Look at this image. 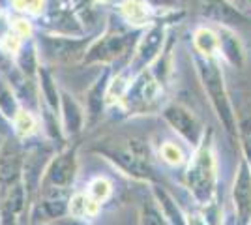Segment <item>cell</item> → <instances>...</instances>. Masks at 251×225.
Here are the masks:
<instances>
[{
	"label": "cell",
	"instance_id": "1",
	"mask_svg": "<svg viewBox=\"0 0 251 225\" xmlns=\"http://www.w3.org/2000/svg\"><path fill=\"white\" fill-rule=\"evenodd\" d=\"M184 186L199 206L208 208L214 204L218 193V160L212 143V131H206L201 145L191 152L184 167Z\"/></svg>",
	"mask_w": 251,
	"mask_h": 225
},
{
	"label": "cell",
	"instance_id": "2",
	"mask_svg": "<svg viewBox=\"0 0 251 225\" xmlns=\"http://www.w3.org/2000/svg\"><path fill=\"white\" fill-rule=\"evenodd\" d=\"M94 152L98 156H101L103 160L109 161L116 171H120L135 182H143L148 184V186L161 182L159 175L152 165L148 147L143 141L129 139L124 147H120V145L115 147V145L105 143V145L96 147Z\"/></svg>",
	"mask_w": 251,
	"mask_h": 225
},
{
	"label": "cell",
	"instance_id": "3",
	"mask_svg": "<svg viewBox=\"0 0 251 225\" xmlns=\"http://www.w3.org/2000/svg\"><path fill=\"white\" fill-rule=\"evenodd\" d=\"M191 62L195 66L201 86L208 98L210 105L214 109V113L218 115L225 131L230 135H238V124H236V117H234V111L230 105L220 58H204V56L191 53Z\"/></svg>",
	"mask_w": 251,
	"mask_h": 225
},
{
	"label": "cell",
	"instance_id": "4",
	"mask_svg": "<svg viewBox=\"0 0 251 225\" xmlns=\"http://www.w3.org/2000/svg\"><path fill=\"white\" fill-rule=\"evenodd\" d=\"M165 88L157 83L150 70L137 74L124 92L120 103L116 107L122 111L124 117H145L156 115L167 105L165 101Z\"/></svg>",
	"mask_w": 251,
	"mask_h": 225
},
{
	"label": "cell",
	"instance_id": "5",
	"mask_svg": "<svg viewBox=\"0 0 251 225\" xmlns=\"http://www.w3.org/2000/svg\"><path fill=\"white\" fill-rule=\"evenodd\" d=\"M180 17H184V11H176V10L167 11L161 19H157L156 23H152L148 28H145L143 32L139 34V38H137V42H135V47H133V51H131V56H129V60H127V64H126L127 70L133 74V77H135L137 74L148 70V68L152 66V62L159 56L163 45L167 42L171 26H173Z\"/></svg>",
	"mask_w": 251,
	"mask_h": 225
},
{
	"label": "cell",
	"instance_id": "6",
	"mask_svg": "<svg viewBox=\"0 0 251 225\" xmlns=\"http://www.w3.org/2000/svg\"><path fill=\"white\" fill-rule=\"evenodd\" d=\"M38 53L42 64H70V62H81L86 47L94 40V36H58V34L40 32L36 38Z\"/></svg>",
	"mask_w": 251,
	"mask_h": 225
},
{
	"label": "cell",
	"instance_id": "7",
	"mask_svg": "<svg viewBox=\"0 0 251 225\" xmlns=\"http://www.w3.org/2000/svg\"><path fill=\"white\" fill-rule=\"evenodd\" d=\"M133 30H105L103 34L96 36L86 47L81 66H113L120 58H124L127 53H131L133 49Z\"/></svg>",
	"mask_w": 251,
	"mask_h": 225
},
{
	"label": "cell",
	"instance_id": "8",
	"mask_svg": "<svg viewBox=\"0 0 251 225\" xmlns=\"http://www.w3.org/2000/svg\"><path fill=\"white\" fill-rule=\"evenodd\" d=\"M79 171V143H68L54 152L42 178V190H64L70 192Z\"/></svg>",
	"mask_w": 251,
	"mask_h": 225
},
{
	"label": "cell",
	"instance_id": "9",
	"mask_svg": "<svg viewBox=\"0 0 251 225\" xmlns=\"http://www.w3.org/2000/svg\"><path fill=\"white\" fill-rule=\"evenodd\" d=\"M159 115L167 122L169 128L176 133L178 139L191 149V152L199 147L201 141L206 135V129L199 117L188 105H184L180 101H169L167 105L161 109Z\"/></svg>",
	"mask_w": 251,
	"mask_h": 225
},
{
	"label": "cell",
	"instance_id": "10",
	"mask_svg": "<svg viewBox=\"0 0 251 225\" xmlns=\"http://www.w3.org/2000/svg\"><path fill=\"white\" fill-rule=\"evenodd\" d=\"M26 145L15 135L0 141V201L11 188L21 184Z\"/></svg>",
	"mask_w": 251,
	"mask_h": 225
},
{
	"label": "cell",
	"instance_id": "11",
	"mask_svg": "<svg viewBox=\"0 0 251 225\" xmlns=\"http://www.w3.org/2000/svg\"><path fill=\"white\" fill-rule=\"evenodd\" d=\"M113 74H115L113 66H105L84 94L83 107L84 115H86V129L94 128L103 118L105 111H107V90H109V83H111Z\"/></svg>",
	"mask_w": 251,
	"mask_h": 225
},
{
	"label": "cell",
	"instance_id": "12",
	"mask_svg": "<svg viewBox=\"0 0 251 225\" xmlns=\"http://www.w3.org/2000/svg\"><path fill=\"white\" fill-rule=\"evenodd\" d=\"M116 13H118L120 21L127 26V30L143 32L152 23L161 19L167 11H159L152 8L147 0H120L116 4Z\"/></svg>",
	"mask_w": 251,
	"mask_h": 225
},
{
	"label": "cell",
	"instance_id": "13",
	"mask_svg": "<svg viewBox=\"0 0 251 225\" xmlns=\"http://www.w3.org/2000/svg\"><path fill=\"white\" fill-rule=\"evenodd\" d=\"M60 126H62L64 137L68 143L75 137H79L86 129V115H84L83 103H79V100L70 94L66 88L60 90Z\"/></svg>",
	"mask_w": 251,
	"mask_h": 225
},
{
	"label": "cell",
	"instance_id": "14",
	"mask_svg": "<svg viewBox=\"0 0 251 225\" xmlns=\"http://www.w3.org/2000/svg\"><path fill=\"white\" fill-rule=\"evenodd\" d=\"M197 11L202 19L214 23L216 26H227L246 23V15L238 11L229 0H197Z\"/></svg>",
	"mask_w": 251,
	"mask_h": 225
},
{
	"label": "cell",
	"instance_id": "15",
	"mask_svg": "<svg viewBox=\"0 0 251 225\" xmlns=\"http://www.w3.org/2000/svg\"><path fill=\"white\" fill-rule=\"evenodd\" d=\"M232 201L236 208V216L242 224H248L251 218V169L246 161L240 163L238 175L232 186Z\"/></svg>",
	"mask_w": 251,
	"mask_h": 225
},
{
	"label": "cell",
	"instance_id": "16",
	"mask_svg": "<svg viewBox=\"0 0 251 225\" xmlns=\"http://www.w3.org/2000/svg\"><path fill=\"white\" fill-rule=\"evenodd\" d=\"M176 36L173 32H169L167 42L163 45L159 56L148 68L152 72V75L157 79V83L163 86L165 90L169 88L171 81H173V75H175V47H176Z\"/></svg>",
	"mask_w": 251,
	"mask_h": 225
},
{
	"label": "cell",
	"instance_id": "17",
	"mask_svg": "<svg viewBox=\"0 0 251 225\" xmlns=\"http://www.w3.org/2000/svg\"><path fill=\"white\" fill-rule=\"evenodd\" d=\"M191 53L204 58H220V34L218 28L201 25L191 34Z\"/></svg>",
	"mask_w": 251,
	"mask_h": 225
},
{
	"label": "cell",
	"instance_id": "18",
	"mask_svg": "<svg viewBox=\"0 0 251 225\" xmlns=\"http://www.w3.org/2000/svg\"><path fill=\"white\" fill-rule=\"evenodd\" d=\"M11 128H13V135L23 143L36 139L42 131V120H40V113L32 111L30 107L21 105L19 111L15 113V117L11 118Z\"/></svg>",
	"mask_w": 251,
	"mask_h": 225
},
{
	"label": "cell",
	"instance_id": "19",
	"mask_svg": "<svg viewBox=\"0 0 251 225\" xmlns=\"http://www.w3.org/2000/svg\"><path fill=\"white\" fill-rule=\"evenodd\" d=\"M150 193L156 199V203L159 204L161 212L165 214V218L169 220L171 225H188L186 222V210L178 204V201L175 199V195L169 192L167 188L161 182L150 184Z\"/></svg>",
	"mask_w": 251,
	"mask_h": 225
},
{
	"label": "cell",
	"instance_id": "20",
	"mask_svg": "<svg viewBox=\"0 0 251 225\" xmlns=\"http://www.w3.org/2000/svg\"><path fill=\"white\" fill-rule=\"evenodd\" d=\"M36 83H38V92H40V103L47 105L54 113H58L60 111V90L62 88L58 86L49 66H40Z\"/></svg>",
	"mask_w": 251,
	"mask_h": 225
},
{
	"label": "cell",
	"instance_id": "21",
	"mask_svg": "<svg viewBox=\"0 0 251 225\" xmlns=\"http://www.w3.org/2000/svg\"><path fill=\"white\" fill-rule=\"evenodd\" d=\"M101 204L94 201L84 190L74 192L68 199V218L79 220V222H88L100 216Z\"/></svg>",
	"mask_w": 251,
	"mask_h": 225
},
{
	"label": "cell",
	"instance_id": "22",
	"mask_svg": "<svg viewBox=\"0 0 251 225\" xmlns=\"http://www.w3.org/2000/svg\"><path fill=\"white\" fill-rule=\"evenodd\" d=\"M216 28L220 34V56H223L234 68H242L246 60V53L238 36L227 26H216Z\"/></svg>",
	"mask_w": 251,
	"mask_h": 225
},
{
	"label": "cell",
	"instance_id": "23",
	"mask_svg": "<svg viewBox=\"0 0 251 225\" xmlns=\"http://www.w3.org/2000/svg\"><path fill=\"white\" fill-rule=\"evenodd\" d=\"M189 156L184 149V143L180 139H163L157 147V158L161 163H165L171 169H180V167H186Z\"/></svg>",
	"mask_w": 251,
	"mask_h": 225
},
{
	"label": "cell",
	"instance_id": "24",
	"mask_svg": "<svg viewBox=\"0 0 251 225\" xmlns=\"http://www.w3.org/2000/svg\"><path fill=\"white\" fill-rule=\"evenodd\" d=\"M19 107H21V101L15 94L13 86L10 85L6 75L0 74V111H2V115L11 120L15 117V113L19 111Z\"/></svg>",
	"mask_w": 251,
	"mask_h": 225
},
{
	"label": "cell",
	"instance_id": "25",
	"mask_svg": "<svg viewBox=\"0 0 251 225\" xmlns=\"http://www.w3.org/2000/svg\"><path fill=\"white\" fill-rule=\"evenodd\" d=\"M139 225H171L165 214L161 212L159 204L156 203V199L152 197V193L139 206Z\"/></svg>",
	"mask_w": 251,
	"mask_h": 225
},
{
	"label": "cell",
	"instance_id": "26",
	"mask_svg": "<svg viewBox=\"0 0 251 225\" xmlns=\"http://www.w3.org/2000/svg\"><path fill=\"white\" fill-rule=\"evenodd\" d=\"M84 192L88 193L94 201H98L100 204H103L113 197L115 186H113V180H111V178H107V176H103V175H96L94 178L88 180Z\"/></svg>",
	"mask_w": 251,
	"mask_h": 225
},
{
	"label": "cell",
	"instance_id": "27",
	"mask_svg": "<svg viewBox=\"0 0 251 225\" xmlns=\"http://www.w3.org/2000/svg\"><path fill=\"white\" fill-rule=\"evenodd\" d=\"M10 8L13 15H23V17H40L42 19L45 10H47V0H10Z\"/></svg>",
	"mask_w": 251,
	"mask_h": 225
},
{
	"label": "cell",
	"instance_id": "28",
	"mask_svg": "<svg viewBox=\"0 0 251 225\" xmlns=\"http://www.w3.org/2000/svg\"><path fill=\"white\" fill-rule=\"evenodd\" d=\"M238 137L242 141V149H244V156H246V163L251 169V117L244 118L238 124Z\"/></svg>",
	"mask_w": 251,
	"mask_h": 225
},
{
	"label": "cell",
	"instance_id": "29",
	"mask_svg": "<svg viewBox=\"0 0 251 225\" xmlns=\"http://www.w3.org/2000/svg\"><path fill=\"white\" fill-rule=\"evenodd\" d=\"M152 8H156L159 11H171V10H178L176 4L178 0H147Z\"/></svg>",
	"mask_w": 251,
	"mask_h": 225
},
{
	"label": "cell",
	"instance_id": "30",
	"mask_svg": "<svg viewBox=\"0 0 251 225\" xmlns=\"http://www.w3.org/2000/svg\"><path fill=\"white\" fill-rule=\"evenodd\" d=\"M186 222H188V225H210L208 222H206V214L197 212V210L186 212Z\"/></svg>",
	"mask_w": 251,
	"mask_h": 225
},
{
	"label": "cell",
	"instance_id": "31",
	"mask_svg": "<svg viewBox=\"0 0 251 225\" xmlns=\"http://www.w3.org/2000/svg\"><path fill=\"white\" fill-rule=\"evenodd\" d=\"M13 135V128H11V120L8 117L2 115L0 111V141L6 139V137H11Z\"/></svg>",
	"mask_w": 251,
	"mask_h": 225
},
{
	"label": "cell",
	"instance_id": "32",
	"mask_svg": "<svg viewBox=\"0 0 251 225\" xmlns=\"http://www.w3.org/2000/svg\"><path fill=\"white\" fill-rule=\"evenodd\" d=\"M11 30V17L0 8V40Z\"/></svg>",
	"mask_w": 251,
	"mask_h": 225
},
{
	"label": "cell",
	"instance_id": "33",
	"mask_svg": "<svg viewBox=\"0 0 251 225\" xmlns=\"http://www.w3.org/2000/svg\"><path fill=\"white\" fill-rule=\"evenodd\" d=\"M11 68H13V60L4 53V49H2V45H0V74L6 75Z\"/></svg>",
	"mask_w": 251,
	"mask_h": 225
},
{
	"label": "cell",
	"instance_id": "34",
	"mask_svg": "<svg viewBox=\"0 0 251 225\" xmlns=\"http://www.w3.org/2000/svg\"><path fill=\"white\" fill-rule=\"evenodd\" d=\"M98 4H101V6H109V4H118L120 0H96Z\"/></svg>",
	"mask_w": 251,
	"mask_h": 225
},
{
	"label": "cell",
	"instance_id": "35",
	"mask_svg": "<svg viewBox=\"0 0 251 225\" xmlns=\"http://www.w3.org/2000/svg\"><path fill=\"white\" fill-rule=\"evenodd\" d=\"M32 225H51V224H32Z\"/></svg>",
	"mask_w": 251,
	"mask_h": 225
}]
</instances>
